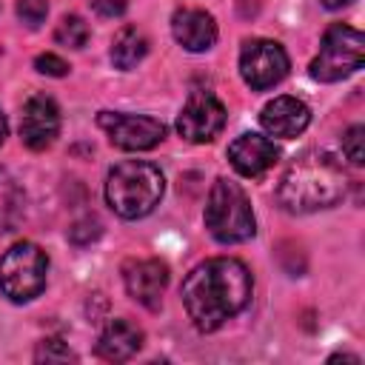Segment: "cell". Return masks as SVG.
Returning <instances> with one entry per match:
<instances>
[{
	"mask_svg": "<svg viewBox=\"0 0 365 365\" xmlns=\"http://www.w3.org/2000/svg\"><path fill=\"white\" fill-rule=\"evenodd\" d=\"M34 359L37 362H68V359H77L60 339H46L40 342V348L34 351Z\"/></svg>",
	"mask_w": 365,
	"mask_h": 365,
	"instance_id": "21",
	"label": "cell"
},
{
	"mask_svg": "<svg viewBox=\"0 0 365 365\" xmlns=\"http://www.w3.org/2000/svg\"><path fill=\"white\" fill-rule=\"evenodd\" d=\"M6 117H3V111H0V145H3V140H6Z\"/></svg>",
	"mask_w": 365,
	"mask_h": 365,
	"instance_id": "26",
	"label": "cell"
},
{
	"mask_svg": "<svg viewBox=\"0 0 365 365\" xmlns=\"http://www.w3.org/2000/svg\"><path fill=\"white\" fill-rule=\"evenodd\" d=\"M171 34L185 51H208L217 43V23L202 9H177L171 17Z\"/></svg>",
	"mask_w": 365,
	"mask_h": 365,
	"instance_id": "14",
	"label": "cell"
},
{
	"mask_svg": "<svg viewBox=\"0 0 365 365\" xmlns=\"http://www.w3.org/2000/svg\"><path fill=\"white\" fill-rule=\"evenodd\" d=\"M288 68H291L288 54L277 40L257 37V40H248L240 51V74L245 86H251L254 91L274 88L277 83H282Z\"/></svg>",
	"mask_w": 365,
	"mask_h": 365,
	"instance_id": "7",
	"label": "cell"
},
{
	"mask_svg": "<svg viewBox=\"0 0 365 365\" xmlns=\"http://www.w3.org/2000/svg\"><path fill=\"white\" fill-rule=\"evenodd\" d=\"M48 14V3L46 0H17V17L29 26L37 29Z\"/></svg>",
	"mask_w": 365,
	"mask_h": 365,
	"instance_id": "20",
	"label": "cell"
},
{
	"mask_svg": "<svg viewBox=\"0 0 365 365\" xmlns=\"http://www.w3.org/2000/svg\"><path fill=\"white\" fill-rule=\"evenodd\" d=\"M100 237V222L97 220H80V222H74L71 228H68V240L71 242H77V245H88L91 240H97Z\"/></svg>",
	"mask_w": 365,
	"mask_h": 365,
	"instance_id": "23",
	"label": "cell"
},
{
	"mask_svg": "<svg viewBox=\"0 0 365 365\" xmlns=\"http://www.w3.org/2000/svg\"><path fill=\"white\" fill-rule=\"evenodd\" d=\"M100 128L108 134L111 145L123 151H148L165 137V125L145 114H120V111H100Z\"/></svg>",
	"mask_w": 365,
	"mask_h": 365,
	"instance_id": "8",
	"label": "cell"
},
{
	"mask_svg": "<svg viewBox=\"0 0 365 365\" xmlns=\"http://www.w3.org/2000/svg\"><path fill=\"white\" fill-rule=\"evenodd\" d=\"M259 123L265 128L268 137H282V140H291L297 134H302L311 123V108L297 100V97H274L271 103H265V108L259 111Z\"/></svg>",
	"mask_w": 365,
	"mask_h": 365,
	"instance_id": "12",
	"label": "cell"
},
{
	"mask_svg": "<svg viewBox=\"0 0 365 365\" xmlns=\"http://www.w3.org/2000/svg\"><path fill=\"white\" fill-rule=\"evenodd\" d=\"M365 60V37L359 29L334 23L319 43V54L311 60L308 71L319 83H336L351 77L356 68H362Z\"/></svg>",
	"mask_w": 365,
	"mask_h": 365,
	"instance_id": "5",
	"label": "cell"
},
{
	"mask_svg": "<svg viewBox=\"0 0 365 365\" xmlns=\"http://www.w3.org/2000/svg\"><path fill=\"white\" fill-rule=\"evenodd\" d=\"M88 37H91V29L80 14H66L54 29V40L66 48H83Z\"/></svg>",
	"mask_w": 365,
	"mask_h": 365,
	"instance_id": "18",
	"label": "cell"
},
{
	"mask_svg": "<svg viewBox=\"0 0 365 365\" xmlns=\"http://www.w3.org/2000/svg\"><path fill=\"white\" fill-rule=\"evenodd\" d=\"M225 125V106L211 91H191L180 117L177 134L188 143H211Z\"/></svg>",
	"mask_w": 365,
	"mask_h": 365,
	"instance_id": "9",
	"label": "cell"
},
{
	"mask_svg": "<svg viewBox=\"0 0 365 365\" xmlns=\"http://www.w3.org/2000/svg\"><path fill=\"white\" fill-rule=\"evenodd\" d=\"M165 191L163 171L145 160H123L106 177V202L123 220L151 214Z\"/></svg>",
	"mask_w": 365,
	"mask_h": 365,
	"instance_id": "3",
	"label": "cell"
},
{
	"mask_svg": "<svg viewBox=\"0 0 365 365\" xmlns=\"http://www.w3.org/2000/svg\"><path fill=\"white\" fill-rule=\"evenodd\" d=\"M205 228L217 242L234 245L254 237L257 222L245 191L231 180H217L205 202Z\"/></svg>",
	"mask_w": 365,
	"mask_h": 365,
	"instance_id": "4",
	"label": "cell"
},
{
	"mask_svg": "<svg viewBox=\"0 0 365 365\" xmlns=\"http://www.w3.org/2000/svg\"><path fill=\"white\" fill-rule=\"evenodd\" d=\"M34 68H37L40 74H48V77H66V74H68V63H66L60 54H54V51L37 54V57H34Z\"/></svg>",
	"mask_w": 365,
	"mask_h": 365,
	"instance_id": "22",
	"label": "cell"
},
{
	"mask_svg": "<svg viewBox=\"0 0 365 365\" xmlns=\"http://www.w3.org/2000/svg\"><path fill=\"white\" fill-rule=\"evenodd\" d=\"M60 134V108L51 97L34 94L26 100L23 114H20V140L31 151L48 148Z\"/></svg>",
	"mask_w": 365,
	"mask_h": 365,
	"instance_id": "10",
	"label": "cell"
},
{
	"mask_svg": "<svg viewBox=\"0 0 365 365\" xmlns=\"http://www.w3.org/2000/svg\"><path fill=\"white\" fill-rule=\"evenodd\" d=\"M123 285L134 302L154 311L168 285V265L160 259H131L123 265Z\"/></svg>",
	"mask_w": 365,
	"mask_h": 365,
	"instance_id": "11",
	"label": "cell"
},
{
	"mask_svg": "<svg viewBox=\"0 0 365 365\" xmlns=\"http://www.w3.org/2000/svg\"><path fill=\"white\" fill-rule=\"evenodd\" d=\"M23 205H26L23 188L17 185V180L9 171L0 168V231H11L20 222Z\"/></svg>",
	"mask_w": 365,
	"mask_h": 365,
	"instance_id": "17",
	"label": "cell"
},
{
	"mask_svg": "<svg viewBox=\"0 0 365 365\" xmlns=\"http://www.w3.org/2000/svg\"><path fill=\"white\" fill-rule=\"evenodd\" d=\"M277 157H279V151H277L274 140H268L262 134H240L228 145V160H231L234 171L242 177H262L277 163Z\"/></svg>",
	"mask_w": 365,
	"mask_h": 365,
	"instance_id": "13",
	"label": "cell"
},
{
	"mask_svg": "<svg viewBox=\"0 0 365 365\" xmlns=\"http://www.w3.org/2000/svg\"><path fill=\"white\" fill-rule=\"evenodd\" d=\"M128 0H91V9L100 14V17H120L125 11Z\"/></svg>",
	"mask_w": 365,
	"mask_h": 365,
	"instance_id": "24",
	"label": "cell"
},
{
	"mask_svg": "<svg viewBox=\"0 0 365 365\" xmlns=\"http://www.w3.org/2000/svg\"><path fill=\"white\" fill-rule=\"evenodd\" d=\"M345 188H348V177L334 157L319 151H305L285 168L277 185V197L285 211L311 214L336 205L345 197Z\"/></svg>",
	"mask_w": 365,
	"mask_h": 365,
	"instance_id": "2",
	"label": "cell"
},
{
	"mask_svg": "<svg viewBox=\"0 0 365 365\" xmlns=\"http://www.w3.org/2000/svg\"><path fill=\"white\" fill-rule=\"evenodd\" d=\"M46 251L34 242H17L0 259V291L11 302H29L46 288Z\"/></svg>",
	"mask_w": 365,
	"mask_h": 365,
	"instance_id": "6",
	"label": "cell"
},
{
	"mask_svg": "<svg viewBox=\"0 0 365 365\" xmlns=\"http://www.w3.org/2000/svg\"><path fill=\"white\" fill-rule=\"evenodd\" d=\"M140 348H143V331L128 319H111L97 339V356L108 362L131 359Z\"/></svg>",
	"mask_w": 365,
	"mask_h": 365,
	"instance_id": "15",
	"label": "cell"
},
{
	"mask_svg": "<svg viewBox=\"0 0 365 365\" xmlns=\"http://www.w3.org/2000/svg\"><path fill=\"white\" fill-rule=\"evenodd\" d=\"M348 3H354V0H322L325 9H342V6H348Z\"/></svg>",
	"mask_w": 365,
	"mask_h": 365,
	"instance_id": "25",
	"label": "cell"
},
{
	"mask_svg": "<svg viewBox=\"0 0 365 365\" xmlns=\"http://www.w3.org/2000/svg\"><path fill=\"white\" fill-rule=\"evenodd\" d=\"M251 271L234 257H214L191 268L180 297L197 331H217L251 299Z\"/></svg>",
	"mask_w": 365,
	"mask_h": 365,
	"instance_id": "1",
	"label": "cell"
},
{
	"mask_svg": "<svg viewBox=\"0 0 365 365\" xmlns=\"http://www.w3.org/2000/svg\"><path fill=\"white\" fill-rule=\"evenodd\" d=\"M148 54V37L137 26H123L111 40V63L123 71H131Z\"/></svg>",
	"mask_w": 365,
	"mask_h": 365,
	"instance_id": "16",
	"label": "cell"
},
{
	"mask_svg": "<svg viewBox=\"0 0 365 365\" xmlns=\"http://www.w3.org/2000/svg\"><path fill=\"white\" fill-rule=\"evenodd\" d=\"M365 128L362 125H351L345 134H342V154L348 157L351 165H362L365 163Z\"/></svg>",
	"mask_w": 365,
	"mask_h": 365,
	"instance_id": "19",
	"label": "cell"
}]
</instances>
